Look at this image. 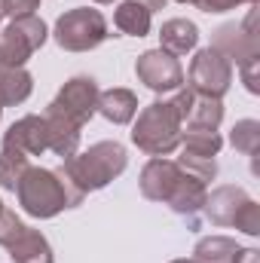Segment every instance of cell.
Segmentation results:
<instances>
[{
    "label": "cell",
    "mask_w": 260,
    "mask_h": 263,
    "mask_svg": "<svg viewBox=\"0 0 260 263\" xmlns=\"http://www.w3.org/2000/svg\"><path fill=\"white\" fill-rule=\"evenodd\" d=\"M15 193H18L22 211L31 214V217H40V220L55 217L65 208H77L86 199V193H80L67 181V175L62 168L59 172H52V168H28L22 175Z\"/></svg>",
    "instance_id": "1"
},
{
    "label": "cell",
    "mask_w": 260,
    "mask_h": 263,
    "mask_svg": "<svg viewBox=\"0 0 260 263\" xmlns=\"http://www.w3.org/2000/svg\"><path fill=\"white\" fill-rule=\"evenodd\" d=\"M126 165H129V153L120 141H98L86 153H73L70 159H65L62 172L80 193H92L107 187L114 178H120Z\"/></svg>",
    "instance_id": "2"
},
{
    "label": "cell",
    "mask_w": 260,
    "mask_h": 263,
    "mask_svg": "<svg viewBox=\"0 0 260 263\" xmlns=\"http://www.w3.org/2000/svg\"><path fill=\"white\" fill-rule=\"evenodd\" d=\"M181 114L175 101H153L138 114V123L132 129V141L138 150L150 156H169L181 147Z\"/></svg>",
    "instance_id": "3"
},
{
    "label": "cell",
    "mask_w": 260,
    "mask_h": 263,
    "mask_svg": "<svg viewBox=\"0 0 260 263\" xmlns=\"http://www.w3.org/2000/svg\"><path fill=\"white\" fill-rule=\"evenodd\" d=\"M52 37L67 52H89V49H95L107 40V22L98 9L77 6L65 15H59Z\"/></svg>",
    "instance_id": "4"
},
{
    "label": "cell",
    "mask_w": 260,
    "mask_h": 263,
    "mask_svg": "<svg viewBox=\"0 0 260 263\" xmlns=\"http://www.w3.org/2000/svg\"><path fill=\"white\" fill-rule=\"evenodd\" d=\"M46 37H49V31L37 15L12 18L0 31V65L25 67V62L46 43Z\"/></svg>",
    "instance_id": "5"
},
{
    "label": "cell",
    "mask_w": 260,
    "mask_h": 263,
    "mask_svg": "<svg viewBox=\"0 0 260 263\" xmlns=\"http://www.w3.org/2000/svg\"><path fill=\"white\" fill-rule=\"evenodd\" d=\"M98 83L92 80V77H73V80H67L65 86H62V92L52 98V104H49V110L46 114H52V117H62L67 123H73V126H86L95 114H98Z\"/></svg>",
    "instance_id": "6"
},
{
    "label": "cell",
    "mask_w": 260,
    "mask_h": 263,
    "mask_svg": "<svg viewBox=\"0 0 260 263\" xmlns=\"http://www.w3.org/2000/svg\"><path fill=\"white\" fill-rule=\"evenodd\" d=\"M233 83V65L217 52V49H199L190 65V89L208 98H224Z\"/></svg>",
    "instance_id": "7"
},
{
    "label": "cell",
    "mask_w": 260,
    "mask_h": 263,
    "mask_svg": "<svg viewBox=\"0 0 260 263\" xmlns=\"http://www.w3.org/2000/svg\"><path fill=\"white\" fill-rule=\"evenodd\" d=\"M138 80L153 89V92H178L184 86V67L175 55H169L165 49H150L138 59L135 65Z\"/></svg>",
    "instance_id": "8"
},
{
    "label": "cell",
    "mask_w": 260,
    "mask_h": 263,
    "mask_svg": "<svg viewBox=\"0 0 260 263\" xmlns=\"http://www.w3.org/2000/svg\"><path fill=\"white\" fill-rule=\"evenodd\" d=\"M178 114H181V126L187 129H208L217 132L220 120H224V104L220 98H208V95H199L190 86L187 89H178V95L172 98Z\"/></svg>",
    "instance_id": "9"
},
{
    "label": "cell",
    "mask_w": 260,
    "mask_h": 263,
    "mask_svg": "<svg viewBox=\"0 0 260 263\" xmlns=\"http://www.w3.org/2000/svg\"><path fill=\"white\" fill-rule=\"evenodd\" d=\"M230 65H245L248 59H257L260 55V43L257 34H254V12L245 18V25H224L217 34H214V46Z\"/></svg>",
    "instance_id": "10"
},
{
    "label": "cell",
    "mask_w": 260,
    "mask_h": 263,
    "mask_svg": "<svg viewBox=\"0 0 260 263\" xmlns=\"http://www.w3.org/2000/svg\"><path fill=\"white\" fill-rule=\"evenodd\" d=\"M3 147L22 150L25 156H40L43 150H49V138H46V120L43 117H22L18 123H12L3 135Z\"/></svg>",
    "instance_id": "11"
},
{
    "label": "cell",
    "mask_w": 260,
    "mask_h": 263,
    "mask_svg": "<svg viewBox=\"0 0 260 263\" xmlns=\"http://www.w3.org/2000/svg\"><path fill=\"white\" fill-rule=\"evenodd\" d=\"M178 175H181L178 162H172L165 156H153L144 165V172H141V193H144V199L165 202L172 187H175V181H178Z\"/></svg>",
    "instance_id": "12"
},
{
    "label": "cell",
    "mask_w": 260,
    "mask_h": 263,
    "mask_svg": "<svg viewBox=\"0 0 260 263\" xmlns=\"http://www.w3.org/2000/svg\"><path fill=\"white\" fill-rule=\"evenodd\" d=\"M248 202V193L239 187H217L214 193H205L202 211L214 227H233V217L239 214V208Z\"/></svg>",
    "instance_id": "13"
},
{
    "label": "cell",
    "mask_w": 260,
    "mask_h": 263,
    "mask_svg": "<svg viewBox=\"0 0 260 263\" xmlns=\"http://www.w3.org/2000/svg\"><path fill=\"white\" fill-rule=\"evenodd\" d=\"M98 114L110 120L114 126H126L138 114V98L129 89H107L98 95Z\"/></svg>",
    "instance_id": "14"
},
{
    "label": "cell",
    "mask_w": 260,
    "mask_h": 263,
    "mask_svg": "<svg viewBox=\"0 0 260 263\" xmlns=\"http://www.w3.org/2000/svg\"><path fill=\"white\" fill-rule=\"evenodd\" d=\"M159 40H162L159 49H165L169 55L178 59V55H187L199 43V28L193 22H187V18H169L162 25V31H159Z\"/></svg>",
    "instance_id": "15"
},
{
    "label": "cell",
    "mask_w": 260,
    "mask_h": 263,
    "mask_svg": "<svg viewBox=\"0 0 260 263\" xmlns=\"http://www.w3.org/2000/svg\"><path fill=\"white\" fill-rule=\"evenodd\" d=\"M6 251H9V257L15 263H52V248H49L46 236L31 230V227H25V233Z\"/></svg>",
    "instance_id": "16"
},
{
    "label": "cell",
    "mask_w": 260,
    "mask_h": 263,
    "mask_svg": "<svg viewBox=\"0 0 260 263\" xmlns=\"http://www.w3.org/2000/svg\"><path fill=\"white\" fill-rule=\"evenodd\" d=\"M205 193H208V190H205L202 181H196L187 172H181L178 181H175V187H172V193H169V199H165V205H172L178 214H193V211L202 208Z\"/></svg>",
    "instance_id": "17"
},
{
    "label": "cell",
    "mask_w": 260,
    "mask_h": 263,
    "mask_svg": "<svg viewBox=\"0 0 260 263\" xmlns=\"http://www.w3.org/2000/svg\"><path fill=\"white\" fill-rule=\"evenodd\" d=\"M31 89H34V80L25 67L0 65V104L3 107H15V104L28 101Z\"/></svg>",
    "instance_id": "18"
},
{
    "label": "cell",
    "mask_w": 260,
    "mask_h": 263,
    "mask_svg": "<svg viewBox=\"0 0 260 263\" xmlns=\"http://www.w3.org/2000/svg\"><path fill=\"white\" fill-rule=\"evenodd\" d=\"M46 120V138H49V150L55 153V156H62V159H70L73 153H77V147H80V126H73V123H67L62 117H52V114H46L43 117Z\"/></svg>",
    "instance_id": "19"
},
{
    "label": "cell",
    "mask_w": 260,
    "mask_h": 263,
    "mask_svg": "<svg viewBox=\"0 0 260 263\" xmlns=\"http://www.w3.org/2000/svg\"><path fill=\"white\" fill-rule=\"evenodd\" d=\"M150 18H153V12L147 6L135 3V0H123L114 12V25L129 37H147L150 34Z\"/></svg>",
    "instance_id": "20"
},
{
    "label": "cell",
    "mask_w": 260,
    "mask_h": 263,
    "mask_svg": "<svg viewBox=\"0 0 260 263\" xmlns=\"http://www.w3.org/2000/svg\"><path fill=\"white\" fill-rule=\"evenodd\" d=\"M239 254V245L227 236H208L199 239L193 248V260L196 263H233Z\"/></svg>",
    "instance_id": "21"
},
{
    "label": "cell",
    "mask_w": 260,
    "mask_h": 263,
    "mask_svg": "<svg viewBox=\"0 0 260 263\" xmlns=\"http://www.w3.org/2000/svg\"><path fill=\"white\" fill-rule=\"evenodd\" d=\"M181 153H190V156H217L224 141L217 132H208V129H187L181 135Z\"/></svg>",
    "instance_id": "22"
},
{
    "label": "cell",
    "mask_w": 260,
    "mask_h": 263,
    "mask_svg": "<svg viewBox=\"0 0 260 263\" xmlns=\"http://www.w3.org/2000/svg\"><path fill=\"white\" fill-rule=\"evenodd\" d=\"M28 156L22 150H12V147H3L0 150V187L3 190H15L22 175L28 172Z\"/></svg>",
    "instance_id": "23"
},
{
    "label": "cell",
    "mask_w": 260,
    "mask_h": 263,
    "mask_svg": "<svg viewBox=\"0 0 260 263\" xmlns=\"http://www.w3.org/2000/svg\"><path fill=\"white\" fill-rule=\"evenodd\" d=\"M175 162H178L181 172H187L190 178L202 181V184L214 181V175H217V162H214V156H190V153H181Z\"/></svg>",
    "instance_id": "24"
},
{
    "label": "cell",
    "mask_w": 260,
    "mask_h": 263,
    "mask_svg": "<svg viewBox=\"0 0 260 263\" xmlns=\"http://www.w3.org/2000/svg\"><path fill=\"white\" fill-rule=\"evenodd\" d=\"M230 141H233V147L239 150V153H245V156H254L260 147V123L257 120H242V123H236V129L230 135Z\"/></svg>",
    "instance_id": "25"
},
{
    "label": "cell",
    "mask_w": 260,
    "mask_h": 263,
    "mask_svg": "<svg viewBox=\"0 0 260 263\" xmlns=\"http://www.w3.org/2000/svg\"><path fill=\"white\" fill-rule=\"evenodd\" d=\"M233 227L242 230V233H248V236H257L260 233V205L254 199H248V202L239 208V214L233 217Z\"/></svg>",
    "instance_id": "26"
},
{
    "label": "cell",
    "mask_w": 260,
    "mask_h": 263,
    "mask_svg": "<svg viewBox=\"0 0 260 263\" xmlns=\"http://www.w3.org/2000/svg\"><path fill=\"white\" fill-rule=\"evenodd\" d=\"M22 233H25V223L15 217V211L3 208V211H0V245H3V248H9Z\"/></svg>",
    "instance_id": "27"
},
{
    "label": "cell",
    "mask_w": 260,
    "mask_h": 263,
    "mask_svg": "<svg viewBox=\"0 0 260 263\" xmlns=\"http://www.w3.org/2000/svg\"><path fill=\"white\" fill-rule=\"evenodd\" d=\"M37 6H40V0H0V9H3V15H9V18L34 15Z\"/></svg>",
    "instance_id": "28"
},
{
    "label": "cell",
    "mask_w": 260,
    "mask_h": 263,
    "mask_svg": "<svg viewBox=\"0 0 260 263\" xmlns=\"http://www.w3.org/2000/svg\"><path fill=\"white\" fill-rule=\"evenodd\" d=\"M239 3H257V0H196L202 12H227V9H236Z\"/></svg>",
    "instance_id": "29"
},
{
    "label": "cell",
    "mask_w": 260,
    "mask_h": 263,
    "mask_svg": "<svg viewBox=\"0 0 260 263\" xmlns=\"http://www.w3.org/2000/svg\"><path fill=\"white\" fill-rule=\"evenodd\" d=\"M239 67H242V80H245L248 92H260V86H257V67H260V55H257V59H248L245 65H239Z\"/></svg>",
    "instance_id": "30"
},
{
    "label": "cell",
    "mask_w": 260,
    "mask_h": 263,
    "mask_svg": "<svg viewBox=\"0 0 260 263\" xmlns=\"http://www.w3.org/2000/svg\"><path fill=\"white\" fill-rule=\"evenodd\" d=\"M257 260H260V254L254 248H239V254H236L233 263H257Z\"/></svg>",
    "instance_id": "31"
},
{
    "label": "cell",
    "mask_w": 260,
    "mask_h": 263,
    "mask_svg": "<svg viewBox=\"0 0 260 263\" xmlns=\"http://www.w3.org/2000/svg\"><path fill=\"white\" fill-rule=\"evenodd\" d=\"M135 3H141V6H147V9L153 12V9H162V6H165L169 0H135Z\"/></svg>",
    "instance_id": "32"
},
{
    "label": "cell",
    "mask_w": 260,
    "mask_h": 263,
    "mask_svg": "<svg viewBox=\"0 0 260 263\" xmlns=\"http://www.w3.org/2000/svg\"><path fill=\"white\" fill-rule=\"evenodd\" d=\"M172 263H196V260H172Z\"/></svg>",
    "instance_id": "33"
},
{
    "label": "cell",
    "mask_w": 260,
    "mask_h": 263,
    "mask_svg": "<svg viewBox=\"0 0 260 263\" xmlns=\"http://www.w3.org/2000/svg\"><path fill=\"white\" fill-rule=\"evenodd\" d=\"M95 3H114V0H95Z\"/></svg>",
    "instance_id": "34"
},
{
    "label": "cell",
    "mask_w": 260,
    "mask_h": 263,
    "mask_svg": "<svg viewBox=\"0 0 260 263\" xmlns=\"http://www.w3.org/2000/svg\"><path fill=\"white\" fill-rule=\"evenodd\" d=\"M178 3H196V0H178Z\"/></svg>",
    "instance_id": "35"
},
{
    "label": "cell",
    "mask_w": 260,
    "mask_h": 263,
    "mask_svg": "<svg viewBox=\"0 0 260 263\" xmlns=\"http://www.w3.org/2000/svg\"><path fill=\"white\" fill-rule=\"evenodd\" d=\"M0 114H3V104H0Z\"/></svg>",
    "instance_id": "36"
},
{
    "label": "cell",
    "mask_w": 260,
    "mask_h": 263,
    "mask_svg": "<svg viewBox=\"0 0 260 263\" xmlns=\"http://www.w3.org/2000/svg\"><path fill=\"white\" fill-rule=\"evenodd\" d=\"M0 18H3V9H0Z\"/></svg>",
    "instance_id": "37"
},
{
    "label": "cell",
    "mask_w": 260,
    "mask_h": 263,
    "mask_svg": "<svg viewBox=\"0 0 260 263\" xmlns=\"http://www.w3.org/2000/svg\"><path fill=\"white\" fill-rule=\"evenodd\" d=\"M0 211H3V202H0Z\"/></svg>",
    "instance_id": "38"
}]
</instances>
